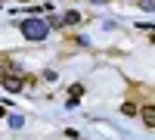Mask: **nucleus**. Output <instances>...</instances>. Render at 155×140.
<instances>
[{
	"label": "nucleus",
	"instance_id": "nucleus-1",
	"mask_svg": "<svg viewBox=\"0 0 155 140\" xmlns=\"http://www.w3.org/2000/svg\"><path fill=\"white\" fill-rule=\"evenodd\" d=\"M47 22H41V19H25L22 22V34L28 37V41H44L47 37Z\"/></svg>",
	"mask_w": 155,
	"mask_h": 140
},
{
	"label": "nucleus",
	"instance_id": "nucleus-2",
	"mask_svg": "<svg viewBox=\"0 0 155 140\" xmlns=\"http://www.w3.org/2000/svg\"><path fill=\"white\" fill-rule=\"evenodd\" d=\"M3 87L9 94H16V90H22V78L19 75H3Z\"/></svg>",
	"mask_w": 155,
	"mask_h": 140
},
{
	"label": "nucleus",
	"instance_id": "nucleus-3",
	"mask_svg": "<svg viewBox=\"0 0 155 140\" xmlns=\"http://www.w3.org/2000/svg\"><path fill=\"white\" fill-rule=\"evenodd\" d=\"M143 121H146V128H155V109L152 106L143 109Z\"/></svg>",
	"mask_w": 155,
	"mask_h": 140
},
{
	"label": "nucleus",
	"instance_id": "nucleus-4",
	"mask_svg": "<svg viewBox=\"0 0 155 140\" xmlns=\"http://www.w3.org/2000/svg\"><path fill=\"white\" fill-rule=\"evenodd\" d=\"M78 22H81V12H65V16H62V25H78Z\"/></svg>",
	"mask_w": 155,
	"mask_h": 140
},
{
	"label": "nucleus",
	"instance_id": "nucleus-5",
	"mask_svg": "<svg viewBox=\"0 0 155 140\" xmlns=\"http://www.w3.org/2000/svg\"><path fill=\"white\" fill-rule=\"evenodd\" d=\"M81 94H84V84H71L68 87V100H78Z\"/></svg>",
	"mask_w": 155,
	"mask_h": 140
},
{
	"label": "nucleus",
	"instance_id": "nucleus-6",
	"mask_svg": "<svg viewBox=\"0 0 155 140\" xmlns=\"http://www.w3.org/2000/svg\"><path fill=\"white\" fill-rule=\"evenodd\" d=\"M121 112H124V115H137V106H134V103H124Z\"/></svg>",
	"mask_w": 155,
	"mask_h": 140
},
{
	"label": "nucleus",
	"instance_id": "nucleus-7",
	"mask_svg": "<svg viewBox=\"0 0 155 140\" xmlns=\"http://www.w3.org/2000/svg\"><path fill=\"white\" fill-rule=\"evenodd\" d=\"M0 115H3V106H0Z\"/></svg>",
	"mask_w": 155,
	"mask_h": 140
}]
</instances>
